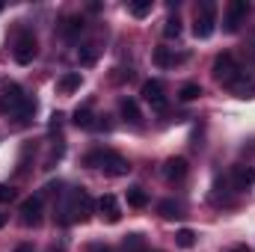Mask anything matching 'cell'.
<instances>
[{"instance_id":"f1b7e54d","label":"cell","mask_w":255,"mask_h":252,"mask_svg":"<svg viewBox=\"0 0 255 252\" xmlns=\"http://www.w3.org/2000/svg\"><path fill=\"white\" fill-rule=\"evenodd\" d=\"M89 252H113V250H110L107 244H92V247H89Z\"/></svg>"},{"instance_id":"d6a6232c","label":"cell","mask_w":255,"mask_h":252,"mask_svg":"<svg viewBox=\"0 0 255 252\" xmlns=\"http://www.w3.org/2000/svg\"><path fill=\"white\" fill-rule=\"evenodd\" d=\"M145 252H160V250H145Z\"/></svg>"},{"instance_id":"2e32d148","label":"cell","mask_w":255,"mask_h":252,"mask_svg":"<svg viewBox=\"0 0 255 252\" xmlns=\"http://www.w3.org/2000/svg\"><path fill=\"white\" fill-rule=\"evenodd\" d=\"M77 127H83V130H89V127H95V116H92V107L86 104V107H77L74 110V119H71Z\"/></svg>"},{"instance_id":"8992f818","label":"cell","mask_w":255,"mask_h":252,"mask_svg":"<svg viewBox=\"0 0 255 252\" xmlns=\"http://www.w3.org/2000/svg\"><path fill=\"white\" fill-rule=\"evenodd\" d=\"M39 45H36V36L33 33H21L18 42H15V63L18 65H30L33 57H36Z\"/></svg>"},{"instance_id":"ffe728a7","label":"cell","mask_w":255,"mask_h":252,"mask_svg":"<svg viewBox=\"0 0 255 252\" xmlns=\"http://www.w3.org/2000/svg\"><path fill=\"white\" fill-rule=\"evenodd\" d=\"M128 205H130V208H145V205H148L145 190H142V187H130V190H128Z\"/></svg>"},{"instance_id":"5bb4252c","label":"cell","mask_w":255,"mask_h":252,"mask_svg":"<svg viewBox=\"0 0 255 252\" xmlns=\"http://www.w3.org/2000/svg\"><path fill=\"white\" fill-rule=\"evenodd\" d=\"M119 110H122V119H125V122H130V125H142V113H139V107H136L133 98H122Z\"/></svg>"},{"instance_id":"5b68a950","label":"cell","mask_w":255,"mask_h":252,"mask_svg":"<svg viewBox=\"0 0 255 252\" xmlns=\"http://www.w3.org/2000/svg\"><path fill=\"white\" fill-rule=\"evenodd\" d=\"M247 15H250V3H247V0H232V3L226 6V21H223V30H226V33H238Z\"/></svg>"},{"instance_id":"d4e9b609","label":"cell","mask_w":255,"mask_h":252,"mask_svg":"<svg viewBox=\"0 0 255 252\" xmlns=\"http://www.w3.org/2000/svg\"><path fill=\"white\" fill-rule=\"evenodd\" d=\"M33 113H36V98H24V101H21V107L15 110V116H18L21 122H27Z\"/></svg>"},{"instance_id":"8fae6325","label":"cell","mask_w":255,"mask_h":252,"mask_svg":"<svg viewBox=\"0 0 255 252\" xmlns=\"http://www.w3.org/2000/svg\"><path fill=\"white\" fill-rule=\"evenodd\" d=\"M24 98H27V95L21 92V86H6V92H3V98H0V113H6V110L15 113Z\"/></svg>"},{"instance_id":"4dcf8cb0","label":"cell","mask_w":255,"mask_h":252,"mask_svg":"<svg viewBox=\"0 0 255 252\" xmlns=\"http://www.w3.org/2000/svg\"><path fill=\"white\" fill-rule=\"evenodd\" d=\"M229 252H250V250H247V247H232Z\"/></svg>"},{"instance_id":"603a6c76","label":"cell","mask_w":255,"mask_h":252,"mask_svg":"<svg viewBox=\"0 0 255 252\" xmlns=\"http://www.w3.org/2000/svg\"><path fill=\"white\" fill-rule=\"evenodd\" d=\"M77 60H80V65H92L98 60V45H83L80 54H77Z\"/></svg>"},{"instance_id":"7a4b0ae2","label":"cell","mask_w":255,"mask_h":252,"mask_svg":"<svg viewBox=\"0 0 255 252\" xmlns=\"http://www.w3.org/2000/svg\"><path fill=\"white\" fill-rule=\"evenodd\" d=\"M86 166H98L104 175H110V178H122L130 172V163H128L122 154H116V151H89L86 154V160H83Z\"/></svg>"},{"instance_id":"484cf974","label":"cell","mask_w":255,"mask_h":252,"mask_svg":"<svg viewBox=\"0 0 255 252\" xmlns=\"http://www.w3.org/2000/svg\"><path fill=\"white\" fill-rule=\"evenodd\" d=\"M175 244H178L181 250H193V247H196V232H190V229H181V232L175 235Z\"/></svg>"},{"instance_id":"4316f807","label":"cell","mask_w":255,"mask_h":252,"mask_svg":"<svg viewBox=\"0 0 255 252\" xmlns=\"http://www.w3.org/2000/svg\"><path fill=\"white\" fill-rule=\"evenodd\" d=\"M151 12V0H136V3H130V15L133 18H145Z\"/></svg>"},{"instance_id":"7402d4cb","label":"cell","mask_w":255,"mask_h":252,"mask_svg":"<svg viewBox=\"0 0 255 252\" xmlns=\"http://www.w3.org/2000/svg\"><path fill=\"white\" fill-rule=\"evenodd\" d=\"M178 98H181V101H196V98H202V86H199V83H184V86L178 89Z\"/></svg>"},{"instance_id":"cb8c5ba5","label":"cell","mask_w":255,"mask_h":252,"mask_svg":"<svg viewBox=\"0 0 255 252\" xmlns=\"http://www.w3.org/2000/svg\"><path fill=\"white\" fill-rule=\"evenodd\" d=\"M163 36H166V39H178V36H181V21H178V15L166 18V24H163Z\"/></svg>"},{"instance_id":"ba28073f","label":"cell","mask_w":255,"mask_h":252,"mask_svg":"<svg viewBox=\"0 0 255 252\" xmlns=\"http://www.w3.org/2000/svg\"><path fill=\"white\" fill-rule=\"evenodd\" d=\"M21 223L24 226H39L42 223V196H30L21 202Z\"/></svg>"},{"instance_id":"44dd1931","label":"cell","mask_w":255,"mask_h":252,"mask_svg":"<svg viewBox=\"0 0 255 252\" xmlns=\"http://www.w3.org/2000/svg\"><path fill=\"white\" fill-rule=\"evenodd\" d=\"M122 244H125V252H145V238L136 235V232H133V235H125Z\"/></svg>"},{"instance_id":"83f0119b","label":"cell","mask_w":255,"mask_h":252,"mask_svg":"<svg viewBox=\"0 0 255 252\" xmlns=\"http://www.w3.org/2000/svg\"><path fill=\"white\" fill-rule=\"evenodd\" d=\"M12 199H15V187L0 184V202H12Z\"/></svg>"},{"instance_id":"30bf717a","label":"cell","mask_w":255,"mask_h":252,"mask_svg":"<svg viewBox=\"0 0 255 252\" xmlns=\"http://www.w3.org/2000/svg\"><path fill=\"white\" fill-rule=\"evenodd\" d=\"M163 175H166V181H184L187 178V160L184 157H169L163 163Z\"/></svg>"},{"instance_id":"d6986e66","label":"cell","mask_w":255,"mask_h":252,"mask_svg":"<svg viewBox=\"0 0 255 252\" xmlns=\"http://www.w3.org/2000/svg\"><path fill=\"white\" fill-rule=\"evenodd\" d=\"M229 89H235V92H238L241 98H250V95L255 92V83L250 80V77H247V74H241V77H238V80H235V83H232Z\"/></svg>"},{"instance_id":"277c9868","label":"cell","mask_w":255,"mask_h":252,"mask_svg":"<svg viewBox=\"0 0 255 252\" xmlns=\"http://www.w3.org/2000/svg\"><path fill=\"white\" fill-rule=\"evenodd\" d=\"M241 74H244V71L238 68V63H235L232 54H220V57L214 60V77H217L223 86H232Z\"/></svg>"},{"instance_id":"4fadbf2b","label":"cell","mask_w":255,"mask_h":252,"mask_svg":"<svg viewBox=\"0 0 255 252\" xmlns=\"http://www.w3.org/2000/svg\"><path fill=\"white\" fill-rule=\"evenodd\" d=\"M157 211H160L163 220H181V217H184V205L175 202V199H163V202L157 205Z\"/></svg>"},{"instance_id":"1f68e13d","label":"cell","mask_w":255,"mask_h":252,"mask_svg":"<svg viewBox=\"0 0 255 252\" xmlns=\"http://www.w3.org/2000/svg\"><path fill=\"white\" fill-rule=\"evenodd\" d=\"M3 226H6V214H0V229H3Z\"/></svg>"},{"instance_id":"9c48e42d","label":"cell","mask_w":255,"mask_h":252,"mask_svg":"<svg viewBox=\"0 0 255 252\" xmlns=\"http://www.w3.org/2000/svg\"><path fill=\"white\" fill-rule=\"evenodd\" d=\"M95 208H98V214H101V220H104V223H119V220H122V208H119V202H116V196H113V193L101 196Z\"/></svg>"},{"instance_id":"6da1fadb","label":"cell","mask_w":255,"mask_h":252,"mask_svg":"<svg viewBox=\"0 0 255 252\" xmlns=\"http://www.w3.org/2000/svg\"><path fill=\"white\" fill-rule=\"evenodd\" d=\"M92 208H95V205H92V199H89V193H86V190H83V187H80V190H71L63 202H60V211H57L60 217H57V220H60L63 226L83 223V220L92 214Z\"/></svg>"},{"instance_id":"e575fe53","label":"cell","mask_w":255,"mask_h":252,"mask_svg":"<svg viewBox=\"0 0 255 252\" xmlns=\"http://www.w3.org/2000/svg\"><path fill=\"white\" fill-rule=\"evenodd\" d=\"M51 252H57V250H51Z\"/></svg>"},{"instance_id":"ac0fdd59","label":"cell","mask_w":255,"mask_h":252,"mask_svg":"<svg viewBox=\"0 0 255 252\" xmlns=\"http://www.w3.org/2000/svg\"><path fill=\"white\" fill-rule=\"evenodd\" d=\"M181 60H184V57H175L169 48H157V51H154V63L160 65V68H169V65L181 63Z\"/></svg>"},{"instance_id":"52a82bcc","label":"cell","mask_w":255,"mask_h":252,"mask_svg":"<svg viewBox=\"0 0 255 252\" xmlns=\"http://www.w3.org/2000/svg\"><path fill=\"white\" fill-rule=\"evenodd\" d=\"M142 98H145V104H151V110H160V113H163V110L169 107L160 80H145V83H142Z\"/></svg>"},{"instance_id":"e0dca14e","label":"cell","mask_w":255,"mask_h":252,"mask_svg":"<svg viewBox=\"0 0 255 252\" xmlns=\"http://www.w3.org/2000/svg\"><path fill=\"white\" fill-rule=\"evenodd\" d=\"M80 30H83V18H80V15H68L63 21V27H60V33H63L65 39H74Z\"/></svg>"},{"instance_id":"f546056e","label":"cell","mask_w":255,"mask_h":252,"mask_svg":"<svg viewBox=\"0 0 255 252\" xmlns=\"http://www.w3.org/2000/svg\"><path fill=\"white\" fill-rule=\"evenodd\" d=\"M15 252H33V247H30V244H21V247H18Z\"/></svg>"},{"instance_id":"836d02e7","label":"cell","mask_w":255,"mask_h":252,"mask_svg":"<svg viewBox=\"0 0 255 252\" xmlns=\"http://www.w3.org/2000/svg\"><path fill=\"white\" fill-rule=\"evenodd\" d=\"M0 12H3V3H0Z\"/></svg>"},{"instance_id":"3957f363","label":"cell","mask_w":255,"mask_h":252,"mask_svg":"<svg viewBox=\"0 0 255 252\" xmlns=\"http://www.w3.org/2000/svg\"><path fill=\"white\" fill-rule=\"evenodd\" d=\"M217 30V3L214 0H202L196 9V21H193V36L196 39H211Z\"/></svg>"},{"instance_id":"9a60e30c","label":"cell","mask_w":255,"mask_h":252,"mask_svg":"<svg viewBox=\"0 0 255 252\" xmlns=\"http://www.w3.org/2000/svg\"><path fill=\"white\" fill-rule=\"evenodd\" d=\"M80 83H83V77H80V71H68L60 77V83H57V89L68 95V92H74V89H80Z\"/></svg>"},{"instance_id":"7c38bea8","label":"cell","mask_w":255,"mask_h":252,"mask_svg":"<svg viewBox=\"0 0 255 252\" xmlns=\"http://www.w3.org/2000/svg\"><path fill=\"white\" fill-rule=\"evenodd\" d=\"M255 184V169L253 166H235L232 172V187L235 190H250Z\"/></svg>"}]
</instances>
